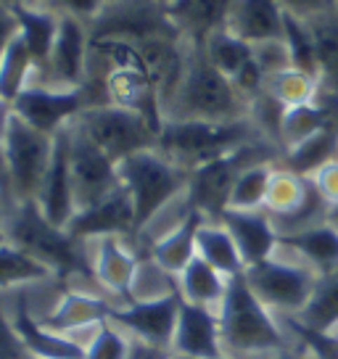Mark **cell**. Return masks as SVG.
Listing matches in <instances>:
<instances>
[{"mask_svg":"<svg viewBox=\"0 0 338 359\" xmlns=\"http://www.w3.org/2000/svg\"><path fill=\"white\" fill-rule=\"evenodd\" d=\"M3 230H6V241H11L13 246H19L40 264H46L53 278H61V280L82 278L101 285L95 278L93 254L88 248L90 243H82L74 236H69L67 227L50 222L34 198L13 203L3 217Z\"/></svg>","mask_w":338,"mask_h":359,"instance_id":"1","label":"cell"},{"mask_svg":"<svg viewBox=\"0 0 338 359\" xmlns=\"http://www.w3.org/2000/svg\"><path fill=\"white\" fill-rule=\"evenodd\" d=\"M219 330L222 346L230 357H257V354H278L291 348L293 338L288 336L280 317L267 309L248 288L243 275H236L227 283V293L219 304Z\"/></svg>","mask_w":338,"mask_h":359,"instance_id":"2","label":"cell"},{"mask_svg":"<svg viewBox=\"0 0 338 359\" xmlns=\"http://www.w3.org/2000/svg\"><path fill=\"white\" fill-rule=\"evenodd\" d=\"M164 119H203V122H238L248 119V101L238 93L233 79L206 58L203 48L188 45V61L180 88L167 106Z\"/></svg>","mask_w":338,"mask_h":359,"instance_id":"3","label":"cell"},{"mask_svg":"<svg viewBox=\"0 0 338 359\" xmlns=\"http://www.w3.org/2000/svg\"><path fill=\"white\" fill-rule=\"evenodd\" d=\"M259 137V130L251 119H238V122L164 119L156 137V151L164 154L169 161H175L177 167L193 172Z\"/></svg>","mask_w":338,"mask_h":359,"instance_id":"4","label":"cell"},{"mask_svg":"<svg viewBox=\"0 0 338 359\" xmlns=\"http://www.w3.org/2000/svg\"><path fill=\"white\" fill-rule=\"evenodd\" d=\"M119 182L127 191L133 209H135V238L143 236L148 224L177 198H185L188 191V169L169 161L156 148L140 151L135 156L124 158L116 164Z\"/></svg>","mask_w":338,"mask_h":359,"instance_id":"5","label":"cell"},{"mask_svg":"<svg viewBox=\"0 0 338 359\" xmlns=\"http://www.w3.org/2000/svg\"><path fill=\"white\" fill-rule=\"evenodd\" d=\"M280 156V148L272 146L270 140H264V137L251 140L227 156H219L203 167L193 169L188 177L185 203L196 212H201L209 222H219L241 172H246L254 164H275Z\"/></svg>","mask_w":338,"mask_h":359,"instance_id":"6","label":"cell"},{"mask_svg":"<svg viewBox=\"0 0 338 359\" xmlns=\"http://www.w3.org/2000/svg\"><path fill=\"white\" fill-rule=\"evenodd\" d=\"M243 278L267 309H272L278 317H296L304 312V306L312 299L320 275L304 267L302 262L275 251V257L246 267Z\"/></svg>","mask_w":338,"mask_h":359,"instance_id":"7","label":"cell"},{"mask_svg":"<svg viewBox=\"0 0 338 359\" xmlns=\"http://www.w3.org/2000/svg\"><path fill=\"white\" fill-rule=\"evenodd\" d=\"M53 148H56V137L29 127L11 111L3 133V154H6L13 203L37 198L48 167L53 161Z\"/></svg>","mask_w":338,"mask_h":359,"instance_id":"8","label":"cell"},{"mask_svg":"<svg viewBox=\"0 0 338 359\" xmlns=\"http://www.w3.org/2000/svg\"><path fill=\"white\" fill-rule=\"evenodd\" d=\"M74 122L114 164L135 156L140 151L156 148V127L137 111L114 106V103L90 106L79 114Z\"/></svg>","mask_w":338,"mask_h":359,"instance_id":"9","label":"cell"},{"mask_svg":"<svg viewBox=\"0 0 338 359\" xmlns=\"http://www.w3.org/2000/svg\"><path fill=\"white\" fill-rule=\"evenodd\" d=\"M88 32L90 40H127L135 45L158 37H182L156 0H109L88 24Z\"/></svg>","mask_w":338,"mask_h":359,"instance_id":"10","label":"cell"},{"mask_svg":"<svg viewBox=\"0 0 338 359\" xmlns=\"http://www.w3.org/2000/svg\"><path fill=\"white\" fill-rule=\"evenodd\" d=\"M85 109H90L85 88L58 90L48 88V85H37V82L22 90V95L11 103V111L19 119H24L29 127L50 135V137H56L61 130H67Z\"/></svg>","mask_w":338,"mask_h":359,"instance_id":"11","label":"cell"},{"mask_svg":"<svg viewBox=\"0 0 338 359\" xmlns=\"http://www.w3.org/2000/svg\"><path fill=\"white\" fill-rule=\"evenodd\" d=\"M72 185L77 212L101 203L122 185L116 164L79 130L77 122H72Z\"/></svg>","mask_w":338,"mask_h":359,"instance_id":"12","label":"cell"},{"mask_svg":"<svg viewBox=\"0 0 338 359\" xmlns=\"http://www.w3.org/2000/svg\"><path fill=\"white\" fill-rule=\"evenodd\" d=\"M180 306L182 293L177 285L175 291L164 293L158 299H137L122 309H114L111 320L127 333H133V338H140L146 344L172 351V341H175V330H177V320H180Z\"/></svg>","mask_w":338,"mask_h":359,"instance_id":"13","label":"cell"},{"mask_svg":"<svg viewBox=\"0 0 338 359\" xmlns=\"http://www.w3.org/2000/svg\"><path fill=\"white\" fill-rule=\"evenodd\" d=\"M88 58H90V32L88 24L61 13L58 37L53 53L48 61L46 74L37 79V85L58 90H77L88 79Z\"/></svg>","mask_w":338,"mask_h":359,"instance_id":"14","label":"cell"},{"mask_svg":"<svg viewBox=\"0 0 338 359\" xmlns=\"http://www.w3.org/2000/svg\"><path fill=\"white\" fill-rule=\"evenodd\" d=\"M67 230L69 236H74L82 243H93V241L111 236L135 241V209H133L127 191L119 185L101 203L77 212L67 224Z\"/></svg>","mask_w":338,"mask_h":359,"instance_id":"15","label":"cell"},{"mask_svg":"<svg viewBox=\"0 0 338 359\" xmlns=\"http://www.w3.org/2000/svg\"><path fill=\"white\" fill-rule=\"evenodd\" d=\"M34 201L40 203L43 214L58 227H67L72 222V217L77 214L74 185H72V124L56 135L53 161L48 167L43 188H40Z\"/></svg>","mask_w":338,"mask_h":359,"instance_id":"16","label":"cell"},{"mask_svg":"<svg viewBox=\"0 0 338 359\" xmlns=\"http://www.w3.org/2000/svg\"><path fill=\"white\" fill-rule=\"evenodd\" d=\"M172 354L185 359H219L227 357L219 330V312L198 306L182 299L180 320L172 341Z\"/></svg>","mask_w":338,"mask_h":359,"instance_id":"17","label":"cell"},{"mask_svg":"<svg viewBox=\"0 0 338 359\" xmlns=\"http://www.w3.org/2000/svg\"><path fill=\"white\" fill-rule=\"evenodd\" d=\"M93 267H95V278L109 293L122 296L124 302H133V291H135L137 272H140V259L133 251L127 238H101L93 241Z\"/></svg>","mask_w":338,"mask_h":359,"instance_id":"18","label":"cell"},{"mask_svg":"<svg viewBox=\"0 0 338 359\" xmlns=\"http://www.w3.org/2000/svg\"><path fill=\"white\" fill-rule=\"evenodd\" d=\"M219 222L230 230V236L236 241L246 267L275 257V251L280 246V236H278V230L272 224V217L264 209L262 212H236V209H227L219 217Z\"/></svg>","mask_w":338,"mask_h":359,"instance_id":"19","label":"cell"},{"mask_svg":"<svg viewBox=\"0 0 338 359\" xmlns=\"http://www.w3.org/2000/svg\"><path fill=\"white\" fill-rule=\"evenodd\" d=\"M233 3L236 0H172L167 6V16L185 43L203 48L212 34L227 27Z\"/></svg>","mask_w":338,"mask_h":359,"instance_id":"20","label":"cell"},{"mask_svg":"<svg viewBox=\"0 0 338 359\" xmlns=\"http://www.w3.org/2000/svg\"><path fill=\"white\" fill-rule=\"evenodd\" d=\"M11 323L34 359H85V346L79 341L56 330H48L43 323L34 320L24 296H19L13 304Z\"/></svg>","mask_w":338,"mask_h":359,"instance_id":"21","label":"cell"},{"mask_svg":"<svg viewBox=\"0 0 338 359\" xmlns=\"http://www.w3.org/2000/svg\"><path fill=\"white\" fill-rule=\"evenodd\" d=\"M278 251L302 262L317 275H327L338 269V224L323 222L302 233L283 236Z\"/></svg>","mask_w":338,"mask_h":359,"instance_id":"22","label":"cell"},{"mask_svg":"<svg viewBox=\"0 0 338 359\" xmlns=\"http://www.w3.org/2000/svg\"><path fill=\"white\" fill-rule=\"evenodd\" d=\"M283 19L285 11L280 0H236L225 29L246 40L248 45H257L267 40H283Z\"/></svg>","mask_w":338,"mask_h":359,"instance_id":"23","label":"cell"},{"mask_svg":"<svg viewBox=\"0 0 338 359\" xmlns=\"http://www.w3.org/2000/svg\"><path fill=\"white\" fill-rule=\"evenodd\" d=\"M203 222H206V217L188 206V212L182 214L180 219L172 224L164 236H158L156 241L151 243V259H154L164 272L177 278L182 269L198 257L196 241H198V230H201Z\"/></svg>","mask_w":338,"mask_h":359,"instance_id":"24","label":"cell"},{"mask_svg":"<svg viewBox=\"0 0 338 359\" xmlns=\"http://www.w3.org/2000/svg\"><path fill=\"white\" fill-rule=\"evenodd\" d=\"M116 306H111V302L101 296V293H88V291H69L64 293L58 304L53 306V312L43 317V325L48 330L56 333H74L82 327L101 325L106 320H111V314Z\"/></svg>","mask_w":338,"mask_h":359,"instance_id":"25","label":"cell"},{"mask_svg":"<svg viewBox=\"0 0 338 359\" xmlns=\"http://www.w3.org/2000/svg\"><path fill=\"white\" fill-rule=\"evenodd\" d=\"M13 13L19 22V34L34 61V69L43 77L50 53H53V45H56L61 13L50 11V8H32V6H19V8H13Z\"/></svg>","mask_w":338,"mask_h":359,"instance_id":"26","label":"cell"},{"mask_svg":"<svg viewBox=\"0 0 338 359\" xmlns=\"http://www.w3.org/2000/svg\"><path fill=\"white\" fill-rule=\"evenodd\" d=\"M317 50V69L323 90L338 95V3L312 19H306Z\"/></svg>","mask_w":338,"mask_h":359,"instance_id":"27","label":"cell"},{"mask_svg":"<svg viewBox=\"0 0 338 359\" xmlns=\"http://www.w3.org/2000/svg\"><path fill=\"white\" fill-rule=\"evenodd\" d=\"M299 327L309 333H333L338 330V269L320 275L315 283L312 299L304 306V312L288 317Z\"/></svg>","mask_w":338,"mask_h":359,"instance_id":"28","label":"cell"},{"mask_svg":"<svg viewBox=\"0 0 338 359\" xmlns=\"http://www.w3.org/2000/svg\"><path fill=\"white\" fill-rule=\"evenodd\" d=\"M196 251H198V257L203 262H209L225 278H236V275L246 272V264H243V257L238 251L236 241H233L230 230L222 222H209L206 219L201 224L198 241H196Z\"/></svg>","mask_w":338,"mask_h":359,"instance_id":"29","label":"cell"},{"mask_svg":"<svg viewBox=\"0 0 338 359\" xmlns=\"http://www.w3.org/2000/svg\"><path fill=\"white\" fill-rule=\"evenodd\" d=\"M227 283H230V278L217 272L201 257L193 259L191 264L177 275L182 299L191 304H198V306H209V309H219V304H222L227 293Z\"/></svg>","mask_w":338,"mask_h":359,"instance_id":"30","label":"cell"},{"mask_svg":"<svg viewBox=\"0 0 338 359\" xmlns=\"http://www.w3.org/2000/svg\"><path fill=\"white\" fill-rule=\"evenodd\" d=\"M312 193V180L296 175L291 169L275 164L270 180V191H267V201H264V212L272 219H285L293 217L296 212L304 209L306 198Z\"/></svg>","mask_w":338,"mask_h":359,"instance_id":"31","label":"cell"},{"mask_svg":"<svg viewBox=\"0 0 338 359\" xmlns=\"http://www.w3.org/2000/svg\"><path fill=\"white\" fill-rule=\"evenodd\" d=\"M333 158H338V127H327L291 151H285L280 156V167L291 169L302 177H312L317 169H323Z\"/></svg>","mask_w":338,"mask_h":359,"instance_id":"32","label":"cell"},{"mask_svg":"<svg viewBox=\"0 0 338 359\" xmlns=\"http://www.w3.org/2000/svg\"><path fill=\"white\" fill-rule=\"evenodd\" d=\"M32 74H37L34 61L24 45L22 34H16V40L8 45L6 56L0 58V101L11 106L22 95V90L32 85Z\"/></svg>","mask_w":338,"mask_h":359,"instance_id":"33","label":"cell"},{"mask_svg":"<svg viewBox=\"0 0 338 359\" xmlns=\"http://www.w3.org/2000/svg\"><path fill=\"white\" fill-rule=\"evenodd\" d=\"M264 90L275 101H280L285 109H296V106L317 103L320 93H323V85H320L317 77H309V74L291 67L264 79Z\"/></svg>","mask_w":338,"mask_h":359,"instance_id":"34","label":"cell"},{"mask_svg":"<svg viewBox=\"0 0 338 359\" xmlns=\"http://www.w3.org/2000/svg\"><path fill=\"white\" fill-rule=\"evenodd\" d=\"M48 278H53V275L46 264H40L27 251L13 246L11 241H0V291L13 288V285L48 280Z\"/></svg>","mask_w":338,"mask_h":359,"instance_id":"35","label":"cell"},{"mask_svg":"<svg viewBox=\"0 0 338 359\" xmlns=\"http://www.w3.org/2000/svg\"><path fill=\"white\" fill-rule=\"evenodd\" d=\"M203 53L225 77L233 79L254 58V45L236 37L230 29H219L203 43Z\"/></svg>","mask_w":338,"mask_h":359,"instance_id":"36","label":"cell"},{"mask_svg":"<svg viewBox=\"0 0 338 359\" xmlns=\"http://www.w3.org/2000/svg\"><path fill=\"white\" fill-rule=\"evenodd\" d=\"M272 169H275V164H254L246 172H241V177L233 185V193H230L227 209H236V212H262L264 201H267V191H270Z\"/></svg>","mask_w":338,"mask_h":359,"instance_id":"37","label":"cell"},{"mask_svg":"<svg viewBox=\"0 0 338 359\" xmlns=\"http://www.w3.org/2000/svg\"><path fill=\"white\" fill-rule=\"evenodd\" d=\"M283 40L288 45V53H291V64L293 69L304 72L309 77L320 79V69H317V50H315V37H312V29L304 19L293 16V13L285 11V19H283Z\"/></svg>","mask_w":338,"mask_h":359,"instance_id":"38","label":"cell"},{"mask_svg":"<svg viewBox=\"0 0 338 359\" xmlns=\"http://www.w3.org/2000/svg\"><path fill=\"white\" fill-rule=\"evenodd\" d=\"M130 354V341L109 325V320L95 327V336L85 346V359H127Z\"/></svg>","mask_w":338,"mask_h":359,"instance_id":"39","label":"cell"},{"mask_svg":"<svg viewBox=\"0 0 338 359\" xmlns=\"http://www.w3.org/2000/svg\"><path fill=\"white\" fill-rule=\"evenodd\" d=\"M254 58H257L259 69L264 72V77H272V74L285 72V69L293 67L285 40H267V43H257L254 45Z\"/></svg>","mask_w":338,"mask_h":359,"instance_id":"40","label":"cell"},{"mask_svg":"<svg viewBox=\"0 0 338 359\" xmlns=\"http://www.w3.org/2000/svg\"><path fill=\"white\" fill-rule=\"evenodd\" d=\"M109 0H50V11L56 13H67V16H74L79 22L90 24L98 13L106 8Z\"/></svg>","mask_w":338,"mask_h":359,"instance_id":"41","label":"cell"},{"mask_svg":"<svg viewBox=\"0 0 338 359\" xmlns=\"http://www.w3.org/2000/svg\"><path fill=\"white\" fill-rule=\"evenodd\" d=\"M0 359H34L19 338L13 323L3 314V306H0Z\"/></svg>","mask_w":338,"mask_h":359,"instance_id":"42","label":"cell"},{"mask_svg":"<svg viewBox=\"0 0 338 359\" xmlns=\"http://www.w3.org/2000/svg\"><path fill=\"white\" fill-rule=\"evenodd\" d=\"M312 185L317 188V193L323 196V201L330 206V212L338 209V158L327 161L323 169H317L312 175Z\"/></svg>","mask_w":338,"mask_h":359,"instance_id":"43","label":"cell"},{"mask_svg":"<svg viewBox=\"0 0 338 359\" xmlns=\"http://www.w3.org/2000/svg\"><path fill=\"white\" fill-rule=\"evenodd\" d=\"M336 0H280L283 11L293 13V16H299V19H312L317 13H323L325 8H330Z\"/></svg>","mask_w":338,"mask_h":359,"instance_id":"44","label":"cell"},{"mask_svg":"<svg viewBox=\"0 0 338 359\" xmlns=\"http://www.w3.org/2000/svg\"><path fill=\"white\" fill-rule=\"evenodd\" d=\"M16 34H19L16 13H13L11 8H3V6H0V58L6 56V50H8V45L16 40Z\"/></svg>","mask_w":338,"mask_h":359,"instance_id":"45","label":"cell"},{"mask_svg":"<svg viewBox=\"0 0 338 359\" xmlns=\"http://www.w3.org/2000/svg\"><path fill=\"white\" fill-rule=\"evenodd\" d=\"M172 357H175V354H172L169 348L146 344V341H140V338H133V341H130V354H127V359H172Z\"/></svg>","mask_w":338,"mask_h":359,"instance_id":"46","label":"cell"},{"mask_svg":"<svg viewBox=\"0 0 338 359\" xmlns=\"http://www.w3.org/2000/svg\"><path fill=\"white\" fill-rule=\"evenodd\" d=\"M241 359H320V357L312 354V351L306 346H302V344H293L291 348L278 351V354H257V357H241Z\"/></svg>","mask_w":338,"mask_h":359,"instance_id":"47","label":"cell"},{"mask_svg":"<svg viewBox=\"0 0 338 359\" xmlns=\"http://www.w3.org/2000/svg\"><path fill=\"white\" fill-rule=\"evenodd\" d=\"M8 116H11V106L0 101V140H3V133H6V124H8Z\"/></svg>","mask_w":338,"mask_h":359,"instance_id":"48","label":"cell"},{"mask_svg":"<svg viewBox=\"0 0 338 359\" xmlns=\"http://www.w3.org/2000/svg\"><path fill=\"white\" fill-rule=\"evenodd\" d=\"M24 6H32V8H48L50 0H24Z\"/></svg>","mask_w":338,"mask_h":359,"instance_id":"49","label":"cell"},{"mask_svg":"<svg viewBox=\"0 0 338 359\" xmlns=\"http://www.w3.org/2000/svg\"><path fill=\"white\" fill-rule=\"evenodd\" d=\"M0 6H3V8H19V6H24V0H0Z\"/></svg>","mask_w":338,"mask_h":359,"instance_id":"50","label":"cell"},{"mask_svg":"<svg viewBox=\"0 0 338 359\" xmlns=\"http://www.w3.org/2000/svg\"><path fill=\"white\" fill-rule=\"evenodd\" d=\"M6 212H8V203H6V198H3V193H0V219L6 217Z\"/></svg>","mask_w":338,"mask_h":359,"instance_id":"51","label":"cell"},{"mask_svg":"<svg viewBox=\"0 0 338 359\" xmlns=\"http://www.w3.org/2000/svg\"><path fill=\"white\" fill-rule=\"evenodd\" d=\"M330 222L338 224V209H333V212H330Z\"/></svg>","mask_w":338,"mask_h":359,"instance_id":"52","label":"cell"},{"mask_svg":"<svg viewBox=\"0 0 338 359\" xmlns=\"http://www.w3.org/2000/svg\"><path fill=\"white\" fill-rule=\"evenodd\" d=\"M0 241H6V230H3V219H0Z\"/></svg>","mask_w":338,"mask_h":359,"instance_id":"53","label":"cell"},{"mask_svg":"<svg viewBox=\"0 0 338 359\" xmlns=\"http://www.w3.org/2000/svg\"><path fill=\"white\" fill-rule=\"evenodd\" d=\"M156 3H161V6H164V8H167L169 3H172V0H156Z\"/></svg>","mask_w":338,"mask_h":359,"instance_id":"54","label":"cell"},{"mask_svg":"<svg viewBox=\"0 0 338 359\" xmlns=\"http://www.w3.org/2000/svg\"><path fill=\"white\" fill-rule=\"evenodd\" d=\"M175 359H185V357H175ZM219 359H236V357H219Z\"/></svg>","mask_w":338,"mask_h":359,"instance_id":"55","label":"cell"},{"mask_svg":"<svg viewBox=\"0 0 338 359\" xmlns=\"http://www.w3.org/2000/svg\"><path fill=\"white\" fill-rule=\"evenodd\" d=\"M172 359H175V357H172Z\"/></svg>","mask_w":338,"mask_h":359,"instance_id":"56","label":"cell"},{"mask_svg":"<svg viewBox=\"0 0 338 359\" xmlns=\"http://www.w3.org/2000/svg\"><path fill=\"white\" fill-rule=\"evenodd\" d=\"M336 3H338V0H336Z\"/></svg>","mask_w":338,"mask_h":359,"instance_id":"57","label":"cell"}]
</instances>
